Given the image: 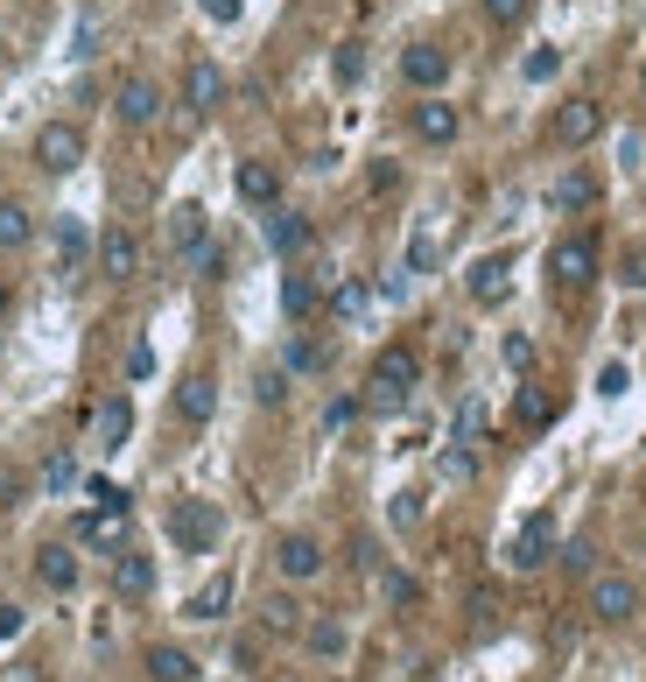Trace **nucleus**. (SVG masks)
I'll use <instances>...</instances> for the list:
<instances>
[{
    "label": "nucleus",
    "instance_id": "obj_23",
    "mask_svg": "<svg viewBox=\"0 0 646 682\" xmlns=\"http://www.w3.org/2000/svg\"><path fill=\"white\" fill-rule=\"evenodd\" d=\"M548 198H555V212H591V204H597V176L591 169H569V176H555Z\"/></svg>",
    "mask_w": 646,
    "mask_h": 682
},
{
    "label": "nucleus",
    "instance_id": "obj_25",
    "mask_svg": "<svg viewBox=\"0 0 646 682\" xmlns=\"http://www.w3.org/2000/svg\"><path fill=\"white\" fill-rule=\"evenodd\" d=\"M303 641H309V655H317V661H344L352 633H344L338 619H309V627H303Z\"/></svg>",
    "mask_w": 646,
    "mask_h": 682
},
{
    "label": "nucleus",
    "instance_id": "obj_13",
    "mask_svg": "<svg viewBox=\"0 0 646 682\" xmlns=\"http://www.w3.org/2000/svg\"><path fill=\"white\" fill-rule=\"evenodd\" d=\"M232 184H239V198L261 204V212H275V204H281V169H275V162H239Z\"/></svg>",
    "mask_w": 646,
    "mask_h": 682
},
{
    "label": "nucleus",
    "instance_id": "obj_14",
    "mask_svg": "<svg viewBox=\"0 0 646 682\" xmlns=\"http://www.w3.org/2000/svg\"><path fill=\"white\" fill-rule=\"evenodd\" d=\"M169 247H176V254H190V261H198L204 247H212V218H204L198 204H176V212H169Z\"/></svg>",
    "mask_w": 646,
    "mask_h": 682
},
{
    "label": "nucleus",
    "instance_id": "obj_24",
    "mask_svg": "<svg viewBox=\"0 0 646 682\" xmlns=\"http://www.w3.org/2000/svg\"><path fill=\"white\" fill-rule=\"evenodd\" d=\"M148 682H198V661L162 641V647H148Z\"/></svg>",
    "mask_w": 646,
    "mask_h": 682
},
{
    "label": "nucleus",
    "instance_id": "obj_43",
    "mask_svg": "<svg viewBox=\"0 0 646 682\" xmlns=\"http://www.w3.org/2000/svg\"><path fill=\"white\" fill-rule=\"evenodd\" d=\"M435 268V240L422 232V240H408V275H429Z\"/></svg>",
    "mask_w": 646,
    "mask_h": 682
},
{
    "label": "nucleus",
    "instance_id": "obj_31",
    "mask_svg": "<svg viewBox=\"0 0 646 682\" xmlns=\"http://www.w3.org/2000/svg\"><path fill=\"white\" fill-rule=\"evenodd\" d=\"M514 422H520V429H548V422H555V402H548L541 388H520V402H514Z\"/></svg>",
    "mask_w": 646,
    "mask_h": 682
},
{
    "label": "nucleus",
    "instance_id": "obj_17",
    "mask_svg": "<svg viewBox=\"0 0 646 682\" xmlns=\"http://www.w3.org/2000/svg\"><path fill=\"white\" fill-rule=\"evenodd\" d=\"M113 591L119 598H148V591H155V563H148L141 548H119L113 556Z\"/></svg>",
    "mask_w": 646,
    "mask_h": 682
},
{
    "label": "nucleus",
    "instance_id": "obj_19",
    "mask_svg": "<svg viewBox=\"0 0 646 682\" xmlns=\"http://www.w3.org/2000/svg\"><path fill=\"white\" fill-rule=\"evenodd\" d=\"M92 437L106 443V451H119V443L134 437V402H127V394H113V402H99V415H92Z\"/></svg>",
    "mask_w": 646,
    "mask_h": 682
},
{
    "label": "nucleus",
    "instance_id": "obj_34",
    "mask_svg": "<svg viewBox=\"0 0 646 682\" xmlns=\"http://www.w3.org/2000/svg\"><path fill=\"white\" fill-rule=\"evenodd\" d=\"M478 8H485L492 28H520V22H528V0H478Z\"/></svg>",
    "mask_w": 646,
    "mask_h": 682
},
{
    "label": "nucleus",
    "instance_id": "obj_2",
    "mask_svg": "<svg viewBox=\"0 0 646 682\" xmlns=\"http://www.w3.org/2000/svg\"><path fill=\"white\" fill-rule=\"evenodd\" d=\"M218 535H225V514L212 500H176L169 507V542L183 548V556H212Z\"/></svg>",
    "mask_w": 646,
    "mask_h": 682
},
{
    "label": "nucleus",
    "instance_id": "obj_53",
    "mask_svg": "<svg viewBox=\"0 0 646 682\" xmlns=\"http://www.w3.org/2000/svg\"><path fill=\"white\" fill-rule=\"evenodd\" d=\"M8 310H14V289H8V281H0V317H8Z\"/></svg>",
    "mask_w": 646,
    "mask_h": 682
},
{
    "label": "nucleus",
    "instance_id": "obj_47",
    "mask_svg": "<svg viewBox=\"0 0 646 682\" xmlns=\"http://www.w3.org/2000/svg\"><path fill=\"white\" fill-rule=\"evenodd\" d=\"M408 521H422V493H394V528H408Z\"/></svg>",
    "mask_w": 646,
    "mask_h": 682
},
{
    "label": "nucleus",
    "instance_id": "obj_6",
    "mask_svg": "<svg viewBox=\"0 0 646 682\" xmlns=\"http://www.w3.org/2000/svg\"><path fill=\"white\" fill-rule=\"evenodd\" d=\"M113 113H119L127 127H155V121H162V85L141 78V71H134V78H119V85H113Z\"/></svg>",
    "mask_w": 646,
    "mask_h": 682
},
{
    "label": "nucleus",
    "instance_id": "obj_7",
    "mask_svg": "<svg viewBox=\"0 0 646 682\" xmlns=\"http://www.w3.org/2000/svg\"><path fill=\"white\" fill-rule=\"evenodd\" d=\"M639 612V584L633 577H591V619H605V627H619V619Z\"/></svg>",
    "mask_w": 646,
    "mask_h": 682
},
{
    "label": "nucleus",
    "instance_id": "obj_21",
    "mask_svg": "<svg viewBox=\"0 0 646 682\" xmlns=\"http://www.w3.org/2000/svg\"><path fill=\"white\" fill-rule=\"evenodd\" d=\"M78 542H92V548H119L127 542V507H92L78 521Z\"/></svg>",
    "mask_w": 646,
    "mask_h": 682
},
{
    "label": "nucleus",
    "instance_id": "obj_44",
    "mask_svg": "<svg viewBox=\"0 0 646 682\" xmlns=\"http://www.w3.org/2000/svg\"><path fill=\"white\" fill-rule=\"evenodd\" d=\"M506 366H514V374H528V366H534V338H506Z\"/></svg>",
    "mask_w": 646,
    "mask_h": 682
},
{
    "label": "nucleus",
    "instance_id": "obj_18",
    "mask_svg": "<svg viewBox=\"0 0 646 682\" xmlns=\"http://www.w3.org/2000/svg\"><path fill=\"white\" fill-rule=\"evenodd\" d=\"M309 240H317V226H309L303 212H281V204L267 212V247H275V254H303Z\"/></svg>",
    "mask_w": 646,
    "mask_h": 682
},
{
    "label": "nucleus",
    "instance_id": "obj_35",
    "mask_svg": "<svg viewBox=\"0 0 646 682\" xmlns=\"http://www.w3.org/2000/svg\"><path fill=\"white\" fill-rule=\"evenodd\" d=\"M330 310H338V317H358V310H366V281H338Z\"/></svg>",
    "mask_w": 646,
    "mask_h": 682
},
{
    "label": "nucleus",
    "instance_id": "obj_20",
    "mask_svg": "<svg viewBox=\"0 0 646 682\" xmlns=\"http://www.w3.org/2000/svg\"><path fill=\"white\" fill-rule=\"evenodd\" d=\"M36 577H42L50 591H78V556H71L64 542H42V548H36Z\"/></svg>",
    "mask_w": 646,
    "mask_h": 682
},
{
    "label": "nucleus",
    "instance_id": "obj_9",
    "mask_svg": "<svg viewBox=\"0 0 646 682\" xmlns=\"http://www.w3.org/2000/svg\"><path fill=\"white\" fill-rule=\"evenodd\" d=\"M183 106H190V113H218V106H225V71L212 64V56H190V71H183Z\"/></svg>",
    "mask_w": 646,
    "mask_h": 682
},
{
    "label": "nucleus",
    "instance_id": "obj_46",
    "mask_svg": "<svg viewBox=\"0 0 646 682\" xmlns=\"http://www.w3.org/2000/svg\"><path fill=\"white\" fill-rule=\"evenodd\" d=\"M85 493H92V507H127V493L113 479H85Z\"/></svg>",
    "mask_w": 646,
    "mask_h": 682
},
{
    "label": "nucleus",
    "instance_id": "obj_38",
    "mask_svg": "<svg viewBox=\"0 0 646 682\" xmlns=\"http://www.w3.org/2000/svg\"><path fill=\"white\" fill-rule=\"evenodd\" d=\"M478 437H485V408L464 402V408H457V443H478Z\"/></svg>",
    "mask_w": 646,
    "mask_h": 682
},
{
    "label": "nucleus",
    "instance_id": "obj_42",
    "mask_svg": "<svg viewBox=\"0 0 646 682\" xmlns=\"http://www.w3.org/2000/svg\"><path fill=\"white\" fill-rule=\"evenodd\" d=\"M352 422H358V402H352V394H338V402L324 408V429H352Z\"/></svg>",
    "mask_w": 646,
    "mask_h": 682
},
{
    "label": "nucleus",
    "instance_id": "obj_22",
    "mask_svg": "<svg viewBox=\"0 0 646 682\" xmlns=\"http://www.w3.org/2000/svg\"><path fill=\"white\" fill-rule=\"evenodd\" d=\"M212 408H218V380L212 374H190L183 388H176V415H183V422H212Z\"/></svg>",
    "mask_w": 646,
    "mask_h": 682
},
{
    "label": "nucleus",
    "instance_id": "obj_28",
    "mask_svg": "<svg viewBox=\"0 0 646 682\" xmlns=\"http://www.w3.org/2000/svg\"><path fill=\"white\" fill-rule=\"evenodd\" d=\"M261 627L267 633H303V605H295L289 591H275V598L261 605Z\"/></svg>",
    "mask_w": 646,
    "mask_h": 682
},
{
    "label": "nucleus",
    "instance_id": "obj_5",
    "mask_svg": "<svg viewBox=\"0 0 646 682\" xmlns=\"http://www.w3.org/2000/svg\"><path fill=\"white\" fill-rule=\"evenodd\" d=\"M548 556H555V521H548V514H528V521H520V535L506 542V570L528 577V570H541Z\"/></svg>",
    "mask_w": 646,
    "mask_h": 682
},
{
    "label": "nucleus",
    "instance_id": "obj_16",
    "mask_svg": "<svg viewBox=\"0 0 646 682\" xmlns=\"http://www.w3.org/2000/svg\"><path fill=\"white\" fill-rule=\"evenodd\" d=\"M99 268H106L113 281H134V268H141V240H134L127 226H113L106 240H99Z\"/></svg>",
    "mask_w": 646,
    "mask_h": 682
},
{
    "label": "nucleus",
    "instance_id": "obj_39",
    "mask_svg": "<svg viewBox=\"0 0 646 682\" xmlns=\"http://www.w3.org/2000/svg\"><path fill=\"white\" fill-rule=\"evenodd\" d=\"M555 71H562V50H534L528 56V85H548Z\"/></svg>",
    "mask_w": 646,
    "mask_h": 682
},
{
    "label": "nucleus",
    "instance_id": "obj_11",
    "mask_svg": "<svg viewBox=\"0 0 646 682\" xmlns=\"http://www.w3.org/2000/svg\"><path fill=\"white\" fill-rule=\"evenodd\" d=\"M275 570L295 577V584H309V577L324 570V542H317V535H281V542H275Z\"/></svg>",
    "mask_w": 646,
    "mask_h": 682
},
{
    "label": "nucleus",
    "instance_id": "obj_54",
    "mask_svg": "<svg viewBox=\"0 0 646 682\" xmlns=\"http://www.w3.org/2000/svg\"><path fill=\"white\" fill-rule=\"evenodd\" d=\"M639 85H646V71H639Z\"/></svg>",
    "mask_w": 646,
    "mask_h": 682
},
{
    "label": "nucleus",
    "instance_id": "obj_10",
    "mask_svg": "<svg viewBox=\"0 0 646 682\" xmlns=\"http://www.w3.org/2000/svg\"><path fill=\"white\" fill-rule=\"evenodd\" d=\"M597 135H605V106H597V99H569V106L555 113V141L562 148H583Z\"/></svg>",
    "mask_w": 646,
    "mask_h": 682
},
{
    "label": "nucleus",
    "instance_id": "obj_30",
    "mask_svg": "<svg viewBox=\"0 0 646 682\" xmlns=\"http://www.w3.org/2000/svg\"><path fill=\"white\" fill-rule=\"evenodd\" d=\"M56 261H64V275L85 268V226L78 218H56Z\"/></svg>",
    "mask_w": 646,
    "mask_h": 682
},
{
    "label": "nucleus",
    "instance_id": "obj_8",
    "mask_svg": "<svg viewBox=\"0 0 646 682\" xmlns=\"http://www.w3.org/2000/svg\"><path fill=\"white\" fill-rule=\"evenodd\" d=\"M408 127H415V141H429V148H449V141H457V106H449V99H415V113H408Z\"/></svg>",
    "mask_w": 646,
    "mask_h": 682
},
{
    "label": "nucleus",
    "instance_id": "obj_41",
    "mask_svg": "<svg viewBox=\"0 0 646 682\" xmlns=\"http://www.w3.org/2000/svg\"><path fill=\"white\" fill-rule=\"evenodd\" d=\"M387 598H394V605H415V598H422V584H415L408 570H387Z\"/></svg>",
    "mask_w": 646,
    "mask_h": 682
},
{
    "label": "nucleus",
    "instance_id": "obj_40",
    "mask_svg": "<svg viewBox=\"0 0 646 682\" xmlns=\"http://www.w3.org/2000/svg\"><path fill=\"white\" fill-rule=\"evenodd\" d=\"M42 485H50V493H64V485H78V465H71V457H50V465H42Z\"/></svg>",
    "mask_w": 646,
    "mask_h": 682
},
{
    "label": "nucleus",
    "instance_id": "obj_3",
    "mask_svg": "<svg viewBox=\"0 0 646 682\" xmlns=\"http://www.w3.org/2000/svg\"><path fill=\"white\" fill-rule=\"evenodd\" d=\"M548 275H555V289H591L597 281V240L591 232H562V240L548 247Z\"/></svg>",
    "mask_w": 646,
    "mask_h": 682
},
{
    "label": "nucleus",
    "instance_id": "obj_51",
    "mask_svg": "<svg viewBox=\"0 0 646 682\" xmlns=\"http://www.w3.org/2000/svg\"><path fill=\"white\" fill-rule=\"evenodd\" d=\"M22 633V605H0V641H14Z\"/></svg>",
    "mask_w": 646,
    "mask_h": 682
},
{
    "label": "nucleus",
    "instance_id": "obj_12",
    "mask_svg": "<svg viewBox=\"0 0 646 682\" xmlns=\"http://www.w3.org/2000/svg\"><path fill=\"white\" fill-rule=\"evenodd\" d=\"M401 78H408L415 92H435V85L449 78V50H435V42H408V56H401Z\"/></svg>",
    "mask_w": 646,
    "mask_h": 682
},
{
    "label": "nucleus",
    "instance_id": "obj_48",
    "mask_svg": "<svg viewBox=\"0 0 646 682\" xmlns=\"http://www.w3.org/2000/svg\"><path fill=\"white\" fill-rule=\"evenodd\" d=\"M0 682H50V675H42V661H8Z\"/></svg>",
    "mask_w": 646,
    "mask_h": 682
},
{
    "label": "nucleus",
    "instance_id": "obj_50",
    "mask_svg": "<svg viewBox=\"0 0 646 682\" xmlns=\"http://www.w3.org/2000/svg\"><path fill=\"white\" fill-rule=\"evenodd\" d=\"M597 394H625V366H605V374H597Z\"/></svg>",
    "mask_w": 646,
    "mask_h": 682
},
{
    "label": "nucleus",
    "instance_id": "obj_4",
    "mask_svg": "<svg viewBox=\"0 0 646 682\" xmlns=\"http://www.w3.org/2000/svg\"><path fill=\"white\" fill-rule=\"evenodd\" d=\"M36 162H42L50 176H71V169L85 162V127H78V121H50V127L36 135Z\"/></svg>",
    "mask_w": 646,
    "mask_h": 682
},
{
    "label": "nucleus",
    "instance_id": "obj_26",
    "mask_svg": "<svg viewBox=\"0 0 646 682\" xmlns=\"http://www.w3.org/2000/svg\"><path fill=\"white\" fill-rule=\"evenodd\" d=\"M317 303H324V295H317V281H309V275H281V310H289L295 324L317 317Z\"/></svg>",
    "mask_w": 646,
    "mask_h": 682
},
{
    "label": "nucleus",
    "instance_id": "obj_29",
    "mask_svg": "<svg viewBox=\"0 0 646 682\" xmlns=\"http://www.w3.org/2000/svg\"><path fill=\"white\" fill-rule=\"evenodd\" d=\"M28 232H36V218H28V204H14V198H0V247H28Z\"/></svg>",
    "mask_w": 646,
    "mask_h": 682
},
{
    "label": "nucleus",
    "instance_id": "obj_27",
    "mask_svg": "<svg viewBox=\"0 0 646 682\" xmlns=\"http://www.w3.org/2000/svg\"><path fill=\"white\" fill-rule=\"evenodd\" d=\"M225 612H232V570L198 584V598H190V619H225Z\"/></svg>",
    "mask_w": 646,
    "mask_h": 682
},
{
    "label": "nucleus",
    "instance_id": "obj_45",
    "mask_svg": "<svg viewBox=\"0 0 646 682\" xmlns=\"http://www.w3.org/2000/svg\"><path fill=\"white\" fill-rule=\"evenodd\" d=\"M555 556H562V570H577V577H583V570L597 563V548H591V542H569V548H555Z\"/></svg>",
    "mask_w": 646,
    "mask_h": 682
},
{
    "label": "nucleus",
    "instance_id": "obj_37",
    "mask_svg": "<svg viewBox=\"0 0 646 682\" xmlns=\"http://www.w3.org/2000/svg\"><path fill=\"white\" fill-rule=\"evenodd\" d=\"M619 281L625 289H646V247H625L619 254Z\"/></svg>",
    "mask_w": 646,
    "mask_h": 682
},
{
    "label": "nucleus",
    "instance_id": "obj_1",
    "mask_svg": "<svg viewBox=\"0 0 646 682\" xmlns=\"http://www.w3.org/2000/svg\"><path fill=\"white\" fill-rule=\"evenodd\" d=\"M415 388H422V359H415L408 345L372 352V374H366V402L372 408H408Z\"/></svg>",
    "mask_w": 646,
    "mask_h": 682
},
{
    "label": "nucleus",
    "instance_id": "obj_49",
    "mask_svg": "<svg viewBox=\"0 0 646 682\" xmlns=\"http://www.w3.org/2000/svg\"><path fill=\"white\" fill-rule=\"evenodd\" d=\"M148 374H155V352L134 345V352H127V380H148Z\"/></svg>",
    "mask_w": 646,
    "mask_h": 682
},
{
    "label": "nucleus",
    "instance_id": "obj_36",
    "mask_svg": "<svg viewBox=\"0 0 646 682\" xmlns=\"http://www.w3.org/2000/svg\"><path fill=\"white\" fill-rule=\"evenodd\" d=\"M253 394H261V402H267V408H275V402H281V394H289V366H267V374H261V380H253Z\"/></svg>",
    "mask_w": 646,
    "mask_h": 682
},
{
    "label": "nucleus",
    "instance_id": "obj_15",
    "mask_svg": "<svg viewBox=\"0 0 646 682\" xmlns=\"http://www.w3.org/2000/svg\"><path fill=\"white\" fill-rule=\"evenodd\" d=\"M506 289H514V261H506V254H485V261H478V268H471V303H506Z\"/></svg>",
    "mask_w": 646,
    "mask_h": 682
},
{
    "label": "nucleus",
    "instance_id": "obj_32",
    "mask_svg": "<svg viewBox=\"0 0 646 682\" xmlns=\"http://www.w3.org/2000/svg\"><path fill=\"white\" fill-rule=\"evenodd\" d=\"M281 366H289V374H324V366H330V352L317 345V338H295V345L281 352Z\"/></svg>",
    "mask_w": 646,
    "mask_h": 682
},
{
    "label": "nucleus",
    "instance_id": "obj_52",
    "mask_svg": "<svg viewBox=\"0 0 646 682\" xmlns=\"http://www.w3.org/2000/svg\"><path fill=\"white\" fill-rule=\"evenodd\" d=\"M204 14L212 22H239V0H204Z\"/></svg>",
    "mask_w": 646,
    "mask_h": 682
},
{
    "label": "nucleus",
    "instance_id": "obj_33",
    "mask_svg": "<svg viewBox=\"0 0 646 682\" xmlns=\"http://www.w3.org/2000/svg\"><path fill=\"white\" fill-rule=\"evenodd\" d=\"M330 78H338V85H358V78H366V50H358V42H338V56H330Z\"/></svg>",
    "mask_w": 646,
    "mask_h": 682
}]
</instances>
